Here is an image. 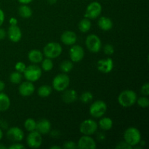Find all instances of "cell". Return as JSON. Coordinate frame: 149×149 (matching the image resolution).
<instances>
[{"label": "cell", "instance_id": "cell-1", "mask_svg": "<svg viewBox=\"0 0 149 149\" xmlns=\"http://www.w3.org/2000/svg\"><path fill=\"white\" fill-rule=\"evenodd\" d=\"M137 94L132 90H123L118 96V103L122 107L127 108L136 103Z\"/></svg>", "mask_w": 149, "mask_h": 149}, {"label": "cell", "instance_id": "cell-2", "mask_svg": "<svg viewBox=\"0 0 149 149\" xmlns=\"http://www.w3.org/2000/svg\"><path fill=\"white\" fill-rule=\"evenodd\" d=\"M124 139L131 146L134 147L139 145L141 141V134L139 130L134 127L127 128L124 132Z\"/></svg>", "mask_w": 149, "mask_h": 149}, {"label": "cell", "instance_id": "cell-3", "mask_svg": "<svg viewBox=\"0 0 149 149\" xmlns=\"http://www.w3.org/2000/svg\"><path fill=\"white\" fill-rule=\"evenodd\" d=\"M62 52V46L59 43L55 42H49L47 44L43 49V53L45 56L50 59L58 58L61 55Z\"/></svg>", "mask_w": 149, "mask_h": 149}, {"label": "cell", "instance_id": "cell-4", "mask_svg": "<svg viewBox=\"0 0 149 149\" xmlns=\"http://www.w3.org/2000/svg\"><path fill=\"white\" fill-rule=\"evenodd\" d=\"M70 84V78L66 74H59L54 77L52 87L58 92H63L68 88Z\"/></svg>", "mask_w": 149, "mask_h": 149}, {"label": "cell", "instance_id": "cell-5", "mask_svg": "<svg viewBox=\"0 0 149 149\" xmlns=\"http://www.w3.org/2000/svg\"><path fill=\"white\" fill-rule=\"evenodd\" d=\"M107 111V105L103 100H96L90 107V114L94 118H101Z\"/></svg>", "mask_w": 149, "mask_h": 149}, {"label": "cell", "instance_id": "cell-6", "mask_svg": "<svg viewBox=\"0 0 149 149\" xmlns=\"http://www.w3.org/2000/svg\"><path fill=\"white\" fill-rule=\"evenodd\" d=\"M24 77L27 81L35 82L38 81L42 77V69L36 65H31L26 66V70L23 72Z\"/></svg>", "mask_w": 149, "mask_h": 149}, {"label": "cell", "instance_id": "cell-7", "mask_svg": "<svg viewBox=\"0 0 149 149\" xmlns=\"http://www.w3.org/2000/svg\"><path fill=\"white\" fill-rule=\"evenodd\" d=\"M97 127L98 125L95 121L88 119L81 122L79 126V131L84 135H92L97 132Z\"/></svg>", "mask_w": 149, "mask_h": 149}, {"label": "cell", "instance_id": "cell-8", "mask_svg": "<svg viewBox=\"0 0 149 149\" xmlns=\"http://www.w3.org/2000/svg\"><path fill=\"white\" fill-rule=\"evenodd\" d=\"M87 48L93 53H97L100 52L102 48L101 40L95 34H90L87 36L85 41Z\"/></svg>", "mask_w": 149, "mask_h": 149}, {"label": "cell", "instance_id": "cell-9", "mask_svg": "<svg viewBox=\"0 0 149 149\" xmlns=\"http://www.w3.org/2000/svg\"><path fill=\"white\" fill-rule=\"evenodd\" d=\"M102 13V5L98 1H93L90 3L87 7L85 11V17L90 20L95 19L100 16Z\"/></svg>", "mask_w": 149, "mask_h": 149}, {"label": "cell", "instance_id": "cell-10", "mask_svg": "<svg viewBox=\"0 0 149 149\" xmlns=\"http://www.w3.org/2000/svg\"><path fill=\"white\" fill-rule=\"evenodd\" d=\"M26 142H27V145L30 148H39L42 143V135L36 130L30 132L29 135H28L27 138H26Z\"/></svg>", "mask_w": 149, "mask_h": 149}, {"label": "cell", "instance_id": "cell-11", "mask_svg": "<svg viewBox=\"0 0 149 149\" xmlns=\"http://www.w3.org/2000/svg\"><path fill=\"white\" fill-rule=\"evenodd\" d=\"M69 55L71 61L74 63H79L84 57V50L82 47L77 45H71V47L69 50Z\"/></svg>", "mask_w": 149, "mask_h": 149}, {"label": "cell", "instance_id": "cell-12", "mask_svg": "<svg viewBox=\"0 0 149 149\" xmlns=\"http://www.w3.org/2000/svg\"><path fill=\"white\" fill-rule=\"evenodd\" d=\"M7 137L12 142L18 143L23 140L24 132L20 128L17 127H13L7 130Z\"/></svg>", "mask_w": 149, "mask_h": 149}, {"label": "cell", "instance_id": "cell-13", "mask_svg": "<svg viewBox=\"0 0 149 149\" xmlns=\"http://www.w3.org/2000/svg\"><path fill=\"white\" fill-rule=\"evenodd\" d=\"M77 144V148L81 149H95L97 147L95 141L90 135H83L79 138Z\"/></svg>", "mask_w": 149, "mask_h": 149}, {"label": "cell", "instance_id": "cell-14", "mask_svg": "<svg viewBox=\"0 0 149 149\" xmlns=\"http://www.w3.org/2000/svg\"><path fill=\"white\" fill-rule=\"evenodd\" d=\"M97 68L100 72L103 74H109L113 68V61L111 58H108L98 61Z\"/></svg>", "mask_w": 149, "mask_h": 149}, {"label": "cell", "instance_id": "cell-15", "mask_svg": "<svg viewBox=\"0 0 149 149\" xmlns=\"http://www.w3.org/2000/svg\"><path fill=\"white\" fill-rule=\"evenodd\" d=\"M35 91V87L33 82L29 81H24L19 85V94L23 97H29L33 95Z\"/></svg>", "mask_w": 149, "mask_h": 149}, {"label": "cell", "instance_id": "cell-16", "mask_svg": "<svg viewBox=\"0 0 149 149\" xmlns=\"http://www.w3.org/2000/svg\"><path fill=\"white\" fill-rule=\"evenodd\" d=\"M61 40L64 45L71 46L77 42V36L75 32L72 31H65L61 34Z\"/></svg>", "mask_w": 149, "mask_h": 149}, {"label": "cell", "instance_id": "cell-17", "mask_svg": "<svg viewBox=\"0 0 149 149\" xmlns=\"http://www.w3.org/2000/svg\"><path fill=\"white\" fill-rule=\"evenodd\" d=\"M7 35L10 40L13 42H18L22 38V31L17 25L10 26L8 29Z\"/></svg>", "mask_w": 149, "mask_h": 149}, {"label": "cell", "instance_id": "cell-18", "mask_svg": "<svg viewBox=\"0 0 149 149\" xmlns=\"http://www.w3.org/2000/svg\"><path fill=\"white\" fill-rule=\"evenodd\" d=\"M36 130L41 135H47L51 131V123L48 119H42L36 122Z\"/></svg>", "mask_w": 149, "mask_h": 149}, {"label": "cell", "instance_id": "cell-19", "mask_svg": "<svg viewBox=\"0 0 149 149\" xmlns=\"http://www.w3.org/2000/svg\"><path fill=\"white\" fill-rule=\"evenodd\" d=\"M63 92V93L62 94V100L64 103L70 104V103H74L78 98V94L75 90H72V89L67 90L66 89Z\"/></svg>", "mask_w": 149, "mask_h": 149}, {"label": "cell", "instance_id": "cell-20", "mask_svg": "<svg viewBox=\"0 0 149 149\" xmlns=\"http://www.w3.org/2000/svg\"><path fill=\"white\" fill-rule=\"evenodd\" d=\"M44 55L39 49H31L28 54L29 60L34 64L39 63L43 60Z\"/></svg>", "mask_w": 149, "mask_h": 149}, {"label": "cell", "instance_id": "cell-21", "mask_svg": "<svg viewBox=\"0 0 149 149\" xmlns=\"http://www.w3.org/2000/svg\"><path fill=\"white\" fill-rule=\"evenodd\" d=\"M97 24H98V27L101 30L106 31L111 30L113 27V22L111 19L108 17H105V16L100 17L99 18Z\"/></svg>", "mask_w": 149, "mask_h": 149}, {"label": "cell", "instance_id": "cell-22", "mask_svg": "<svg viewBox=\"0 0 149 149\" xmlns=\"http://www.w3.org/2000/svg\"><path fill=\"white\" fill-rule=\"evenodd\" d=\"M10 99L5 93L0 92V111H6L10 107Z\"/></svg>", "mask_w": 149, "mask_h": 149}, {"label": "cell", "instance_id": "cell-23", "mask_svg": "<svg viewBox=\"0 0 149 149\" xmlns=\"http://www.w3.org/2000/svg\"><path fill=\"white\" fill-rule=\"evenodd\" d=\"M18 13L23 18H29L32 16L33 12L31 8L27 4H22L18 9Z\"/></svg>", "mask_w": 149, "mask_h": 149}, {"label": "cell", "instance_id": "cell-24", "mask_svg": "<svg viewBox=\"0 0 149 149\" xmlns=\"http://www.w3.org/2000/svg\"><path fill=\"white\" fill-rule=\"evenodd\" d=\"M98 125L100 129L107 131L111 129L113 127V121L109 117H103L100 119Z\"/></svg>", "mask_w": 149, "mask_h": 149}, {"label": "cell", "instance_id": "cell-25", "mask_svg": "<svg viewBox=\"0 0 149 149\" xmlns=\"http://www.w3.org/2000/svg\"><path fill=\"white\" fill-rule=\"evenodd\" d=\"M92 26V23L90 21V20L87 17H84L82 20H81V21L79 23L78 28L79 30L82 33H86V32H88L90 30Z\"/></svg>", "mask_w": 149, "mask_h": 149}, {"label": "cell", "instance_id": "cell-26", "mask_svg": "<svg viewBox=\"0 0 149 149\" xmlns=\"http://www.w3.org/2000/svg\"><path fill=\"white\" fill-rule=\"evenodd\" d=\"M52 92V87L47 84H45V85H42L39 87L37 90V94L41 97H47L50 95Z\"/></svg>", "mask_w": 149, "mask_h": 149}, {"label": "cell", "instance_id": "cell-27", "mask_svg": "<svg viewBox=\"0 0 149 149\" xmlns=\"http://www.w3.org/2000/svg\"><path fill=\"white\" fill-rule=\"evenodd\" d=\"M73 68H74V64L71 61H64L60 65V69L63 73H65V74L70 72L73 69Z\"/></svg>", "mask_w": 149, "mask_h": 149}, {"label": "cell", "instance_id": "cell-28", "mask_svg": "<svg viewBox=\"0 0 149 149\" xmlns=\"http://www.w3.org/2000/svg\"><path fill=\"white\" fill-rule=\"evenodd\" d=\"M36 122L32 118H29L24 122V127L28 132H32L36 130Z\"/></svg>", "mask_w": 149, "mask_h": 149}, {"label": "cell", "instance_id": "cell-29", "mask_svg": "<svg viewBox=\"0 0 149 149\" xmlns=\"http://www.w3.org/2000/svg\"><path fill=\"white\" fill-rule=\"evenodd\" d=\"M42 68L45 71H49L53 68V62L50 58H46L45 59L42 60Z\"/></svg>", "mask_w": 149, "mask_h": 149}, {"label": "cell", "instance_id": "cell-30", "mask_svg": "<svg viewBox=\"0 0 149 149\" xmlns=\"http://www.w3.org/2000/svg\"><path fill=\"white\" fill-rule=\"evenodd\" d=\"M22 80V74L17 71H14L12 73L10 76V82L15 84H18L21 82Z\"/></svg>", "mask_w": 149, "mask_h": 149}, {"label": "cell", "instance_id": "cell-31", "mask_svg": "<svg viewBox=\"0 0 149 149\" xmlns=\"http://www.w3.org/2000/svg\"><path fill=\"white\" fill-rule=\"evenodd\" d=\"M93 95L89 91L84 92V93L81 95V96H80V100L81 101V103H85V104L90 103V102L93 100Z\"/></svg>", "mask_w": 149, "mask_h": 149}, {"label": "cell", "instance_id": "cell-32", "mask_svg": "<svg viewBox=\"0 0 149 149\" xmlns=\"http://www.w3.org/2000/svg\"><path fill=\"white\" fill-rule=\"evenodd\" d=\"M136 103H138L140 107L146 109L149 106V99L147 97V96H142V97H140L139 98L137 99Z\"/></svg>", "mask_w": 149, "mask_h": 149}, {"label": "cell", "instance_id": "cell-33", "mask_svg": "<svg viewBox=\"0 0 149 149\" xmlns=\"http://www.w3.org/2000/svg\"><path fill=\"white\" fill-rule=\"evenodd\" d=\"M15 71H17V72L20 73V74H23V72L25 71L26 68V65L23 62H17V63L15 65Z\"/></svg>", "mask_w": 149, "mask_h": 149}, {"label": "cell", "instance_id": "cell-34", "mask_svg": "<svg viewBox=\"0 0 149 149\" xmlns=\"http://www.w3.org/2000/svg\"><path fill=\"white\" fill-rule=\"evenodd\" d=\"M103 51L104 53L107 55H111L114 53V48L110 44H107L103 47Z\"/></svg>", "mask_w": 149, "mask_h": 149}, {"label": "cell", "instance_id": "cell-35", "mask_svg": "<svg viewBox=\"0 0 149 149\" xmlns=\"http://www.w3.org/2000/svg\"><path fill=\"white\" fill-rule=\"evenodd\" d=\"M63 148L64 149H76L77 148V144L74 141H66V142L64 143L63 146Z\"/></svg>", "mask_w": 149, "mask_h": 149}, {"label": "cell", "instance_id": "cell-36", "mask_svg": "<svg viewBox=\"0 0 149 149\" xmlns=\"http://www.w3.org/2000/svg\"><path fill=\"white\" fill-rule=\"evenodd\" d=\"M116 149H132V146H131L130 145L127 143V142H125V141H122V142L119 143L116 145Z\"/></svg>", "mask_w": 149, "mask_h": 149}, {"label": "cell", "instance_id": "cell-37", "mask_svg": "<svg viewBox=\"0 0 149 149\" xmlns=\"http://www.w3.org/2000/svg\"><path fill=\"white\" fill-rule=\"evenodd\" d=\"M141 93L143 96L149 95V83L146 82L141 87Z\"/></svg>", "mask_w": 149, "mask_h": 149}, {"label": "cell", "instance_id": "cell-38", "mask_svg": "<svg viewBox=\"0 0 149 149\" xmlns=\"http://www.w3.org/2000/svg\"><path fill=\"white\" fill-rule=\"evenodd\" d=\"M8 148L10 149H24L25 146L22 144L19 143H13L11 146L8 147Z\"/></svg>", "mask_w": 149, "mask_h": 149}, {"label": "cell", "instance_id": "cell-39", "mask_svg": "<svg viewBox=\"0 0 149 149\" xmlns=\"http://www.w3.org/2000/svg\"><path fill=\"white\" fill-rule=\"evenodd\" d=\"M0 128L6 130L8 128V123L5 120H0Z\"/></svg>", "mask_w": 149, "mask_h": 149}, {"label": "cell", "instance_id": "cell-40", "mask_svg": "<svg viewBox=\"0 0 149 149\" xmlns=\"http://www.w3.org/2000/svg\"><path fill=\"white\" fill-rule=\"evenodd\" d=\"M7 36V32L4 29L0 28V40H3Z\"/></svg>", "mask_w": 149, "mask_h": 149}, {"label": "cell", "instance_id": "cell-41", "mask_svg": "<svg viewBox=\"0 0 149 149\" xmlns=\"http://www.w3.org/2000/svg\"><path fill=\"white\" fill-rule=\"evenodd\" d=\"M4 13L3 12V10L1 9H0V27L1 26V25L3 24L4 21Z\"/></svg>", "mask_w": 149, "mask_h": 149}, {"label": "cell", "instance_id": "cell-42", "mask_svg": "<svg viewBox=\"0 0 149 149\" xmlns=\"http://www.w3.org/2000/svg\"><path fill=\"white\" fill-rule=\"evenodd\" d=\"M10 26H15L17 24V20L15 17H11L10 19Z\"/></svg>", "mask_w": 149, "mask_h": 149}, {"label": "cell", "instance_id": "cell-43", "mask_svg": "<svg viewBox=\"0 0 149 149\" xmlns=\"http://www.w3.org/2000/svg\"><path fill=\"white\" fill-rule=\"evenodd\" d=\"M17 1H18L19 2L22 4H29V3L31 2L33 0H17Z\"/></svg>", "mask_w": 149, "mask_h": 149}, {"label": "cell", "instance_id": "cell-44", "mask_svg": "<svg viewBox=\"0 0 149 149\" xmlns=\"http://www.w3.org/2000/svg\"><path fill=\"white\" fill-rule=\"evenodd\" d=\"M5 89V83L0 80V92H2Z\"/></svg>", "mask_w": 149, "mask_h": 149}, {"label": "cell", "instance_id": "cell-45", "mask_svg": "<svg viewBox=\"0 0 149 149\" xmlns=\"http://www.w3.org/2000/svg\"><path fill=\"white\" fill-rule=\"evenodd\" d=\"M49 4H55L58 1V0H47Z\"/></svg>", "mask_w": 149, "mask_h": 149}, {"label": "cell", "instance_id": "cell-46", "mask_svg": "<svg viewBox=\"0 0 149 149\" xmlns=\"http://www.w3.org/2000/svg\"><path fill=\"white\" fill-rule=\"evenodd\" d=\"M49 148H51V149H61V146H52L49 147Z\"/></svg>", "mask_w": 149, "mask_h": 149}, {"label": "cell", "instance_id": "cell-47", "mask_svg": "<svg viewBox=\"0 0 149 149\" xmlns=\"http://www.w3.org/2000/svg\"><path fill=\"white\" fill-rule=\"evenodd\" d=\"M7 148H8L7 146H5L3 145V144L0 143V149H7Z\"/></svg>", "mask_w": 149, "mask_h": 149}, {"label": "cell", "instance_id": "cell-48", "mask_svg": "<svg viewBox=\"0 0 149 149\" xmlns=\"http://www.w3.org/2000/svg\"><path fill=\"white\" fill-rule=\"evenodd\" d=\"M2 137H3V132L2 130H1V128H0V141L2 139Z\"/></svg>", "mask_w": 149, "mask_h": 149}]
</instances>
